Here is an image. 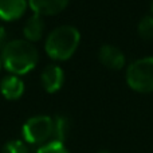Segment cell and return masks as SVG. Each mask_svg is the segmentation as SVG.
I'll return each mask as SVG.
<instances>
[{
  "mask_svg": "<svg viewBox=\"0 0 153 153\" xmlns=\"http://www.w3.org/2000/svg\"><path fill=\"white\" fill-rule=\"evenodd\" d=\"M54 120L48 116H35L26 121L22 128V134L27 144L45 145L53 141Z\"/></svg>",
  "mask_w": 153,
  "mask_h": 153,
  "instance_id": "277c9868",
  "label": "cell"
},
{
  "mask_svg": "<svg viewBox=\"0 0 153 153\" xmlns=\"http://www.w3.org/2000/svg\"><path fill=\"white\" fill-rule=\"evenodd\" d=\"M98 153H110V152H108V151H101V152H98Z\"/></svg>",
  "mask_w": 153,
  "mask_h": 153,
  "instance_id": "e0dca14e",
  "label": "cell"
},
{
  "mask_svg": "<svg viewBox=\"0 0 153 153\" xmlns=\"http://www.w3.org/2000/svg\"><path fill=\"white\" fill-rule=\"evenodd\" d=\"M1 63L13 75H23L31 71L38 63V50L27 39H13L1 50Z\"/></svg>",
  "mask_w": 153,
  "mask_h": 153,
  "instance_id": "6da1fadb",
  "label": "cell"
},
{
  "mask_svg": "<svg viewBox=\"0 0 153 153\" xmlns=\"http://www.w3.org/2000/svg\"><path fill=\"white\" fill-rule=\"evenodd\" d=\"M81 42V34L74 26L63 24L48 34L45 43L47 55L54 61H66L71 58Z\"/></svg>",
  "mask_w": 153,
  "mask_h": 153,
  "instance_id": "7a4b0ae2",
  "label": "cell"
},
{
  "mask_svg": "<svg viewBox=\"0 0 153 153\" xmlns=\"http://www.w3.org/2000/svg\"><path fill=\"white\" fill-rule=\"evenodd\" d=\"M0 67H1V58H0Z\"/></svg>",
  "mask_w": 153,
  "mask_h": 153,
  "instance_id": "ac0fdd59",
  "label": "cell"
},
{
  "mask_svg": "<svg viewBox=\"0 0 153 153\" xmlns=\"http://www.w3.org/2000/svg\"><path fill=\"white\" fill-rule=\"evenodd\" d=\"M137 31H138V35L144 40L153 39V16L152 15H145L140 19L137 26Z\"/></svg>",
  "mask_w": 153,
  "mask_h": 153,
  "instance_id": "7c38bea8",
  "label": "cell"
},
{
  "mask_svg": "<svg viewBox=\"0 0 153 153\" xmlns=\"http://www.w3.org/2000/svg\"><path fill=\"white\" fill-rule=\"evenodd\" d=\"M7 43H8V40H7V32H5V28L0 26V50H3Z\"/></svg>",
  "mask_w": 153,
  "mask_h": 153,
  "instance_id": "9a60e30c",
  "label": "cell"
},
{
  "mask_svg": "<svg viewBox=\"0 0 153 153\" xmlns=\"http://www.w3.org/2000/svg\"><path fill=\"white\" fill-rule=\"evenodd\" d=\"M126 83L137 93L153 91V56L140 58L130 63L126 70Z\"/></svg>",
  "mask_w": 153,
  "mask_h": 153,
  "instance_id": "3957f363",
  "label": "cell"
},
{
  "mask_svg": "<svg viewBox=\"0 0 153 153\" xmlns=\"http://www.w3.org/2000/svg\"><path fill=\"white\" fill-rule=\"evenodd\" d=\"M100 62L111 70H121L125 66V55L113 45H103L98 51Z\"/></svg>",
  "mask_w": 153,
  "mask_h": 153,
  "instance_id": "8992f818",
  "label": "cell"
},
{
  "mask_svg": "<svg viewBox=\"0 0 153 153\" xmlns=\"http://www.w3.org/2000/svg\"><path fill=\"white\" fill-rule=\"evenodd\" d=\"M36 153H70L67 148L65 146L63 143L59 141H50V143L45 144V145L39 146Z\"/></svg>",
  "mask_w": 153,
  "mask_h": 153,
  "instance_id": "5bb4252c",
  "label": "cell"
},
{
  "mask_svg": "<svg viewBox=\"0 0 153 153\" xmlns=\"http://www.w3.org/2000/svg\"><path fill=\"white\" fill-rule=\"evenodd\" d=\"M42 86L47 93H55L63 86L65 82V73L61 66L55 63H50L43 69L40 75Z\"/></svg>",
  "mask_w": 153,
  "mask_h": 153,
  "instance_id": "5b68a950",
  "label": "cell"
},
{
  "mask_svg": "<svg viewBox=\"0 0 153 153\" xmlns=\"http://www.w3.org/2000/svg\"><path fill=\"white\" fill-rule=\"evenodd\" d=\"M0 93L10 101L20 98L24 93V83L18 75L8 74L0 81Z\"/></svg>",
  "mask_w": 153,
  "mask_h": 153,
  "instance_id": "9c48e42d",
  "label": "cell"
},
{
  "mask_svg": "<svg viewBox=\"0 0 153 153\" xmlns=\"http://www.w3.org/2000/svg\"><path fill=\"white\" fill-rule=\"evenodd\" d=\"M151 11H152V16H153V0H152V3H151Z\"/></svg>",
  "mask_w": 153,
  "mask_h": 153,
  "instance_id": "2e32d148",
  "label": "cell"
},
{
  "mask_svg": "<svg viewBox=\"0 0 153 153\" xmlns=\"http://www.w3.org/2000/svg\"><path fill=\"white\" fill-rule=\"evenodd\" d=\"M43 31H45V20L43 16H39L36 13H34L32 16H30L26 20L23 27V34L24 38L30 42H36L42 38Z\"/></svg>",
  "mask_w": 153,
  "mask_h": 153,
  "instance_id": "30bf717a",
  "label": "cell"
},
{
  "mask_svg": "<svg viewBox=\"0 0 153 153\" xmlns=\"http://www.w3.org/2000/svg\"><path fill=\"white\" fill-rule=\"evenodd\" d=\"M67 4L69 0H28L30 8L39 16L59 13L67 7Z\"/></svg>",
  "mask_w": 153,
  "mask_h": 153,
  "instance_id": "52a82bcc",
  "label": "cell"
},
{
  "mask_svg": "<svg viewBox=\"0 0 153 153\" xmlns=\"http://www.w3.org/2000/svg\"><path fill=\"white\" fill-rule=\"evenodd\" d=\"M1 153H30V149L26 141L11 140L3 145Z\"/></svg>",
  "mask_w": 153,
  "mask_h": 153,
  "instance_id": "4fadbf2b",
  "label": "cell"
},
{
  "mask_svg": "<svg viewBox=\"0 0 153 153\" xmlns=\"http://www.w3.org/2000/svg\"><path fill=\"white\" fill-rule=\"evenodd\" d=\"M28 0H0V19L12 22L24 15Z\"/></svg>",
  "mask_w": 153,
  "mask_h": 153,
  "instance_id": "ba28073f",
  "label": "cell"
},
{
  "mask_svg": "<svg viewBox=\"0 0 153 153\" xmlns=\"http://www.w3.org/2000/svg\"><path fill=\"white\" fill-rule=\"evenodd\" d=\"M54 133H53V141H59L63 143L66 138L67 133H69V120L63 116H56L54 117Z\"/></svg>",
  "mask_w": 153,
  "mask_h": 153,
  "instance_id": "8fae6325",
  "label": "cell"
}]
</instances>
